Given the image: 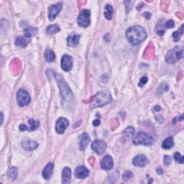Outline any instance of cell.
Here are the masks:
<instances>
[{"label":"cell","instance_id":"obj_25","mask_svg":"<svg viewBox=\"0 0 184 184\" xmlns=\"http://www.w3.org/2000/svg\"><path fill=\"white\" fill-rule=\"evenodd\" d=\"M112 15H113V8L111 5H107L105 7V10H104V17L108 20H112Z\"/></svg>","mask_w":184,"mask_h":184},{"label":"cell","instance_id":"obj_1","mask_svg":"<svg viewBox=\"0 0 184 184\" xmlns=\"http://www.w3.org/2000/svg\"><path fill=\"white\" fill-rule=\"evenodd\" d=\"M126 37L128 41L133 46L141 43L147 38L145 30L141 26H133L128 28L126 31Z\"/></svg>","mask_w":184,"mask_h":184},{"label":"cell","instance_id":"obj_29","mask_svg":"<svg viewBox=\"0 0 184 184\" xmlns=\"http://www.w3.org/2000/svg\"><path fill=\"white\" fill-rule=\"evenodd\" d=\"M183 25H182L179 30H177V31H175L173 33L172 36L175 42H178L180 39H181L182 35H183Z\"/></svg>","mask_w":184,"mask_h":184},{"label":"cell","instance_id":"obj_11","mask_svg":"<svg viewBox=\"0 0 184 184\" xmlns=\"http://www.w3.org/2000/svg\"><path fill=\"white\" fill-rule=\"evenodd\" d=\"M61 68L64 71H70L73 68V58L68 55H64L61 58Z\"/></svg>","mask_w":184,"mask_h":184},{"label":"cell","instance_id":"obj_36","mask_svg":"<svg viewBox=\"0 0 184 184\" xmlns=\"http://www.w3.org/2000/svg\"><path fill=\"white\" fill-rule=\"evenodd\" d=\"M143 16H145L147 19H150V17H151V14L150 13V12H145V13L143 14Z\"/></svg>","mask_w":184,"mask_h":184},{"label":"cell","instance_id":"obj_16","mask_svg":"<svg viewBox=\"0 0 184 184\" xmlns=\"http://www.w3.org/2000/svg\"><path fill=\"white\" fill-rule=\"evenodd\" d=\"M54 165L53 163H49L46 165L44 167L43 171H42V177L46 180H49L51 175L53 174V171Z\"/></svg>","mask_w":184,"mask_h":184},{"label":"cell","instance_id":"obj_39","mask_svg":"<svg viewBox=\"0 0 184 184\" xmlns=\"http://www.w3.org/2000/svg\"><path fill=\"white\" fill-rule=\"evenodd\" d=\"M155 109H155L156 111H160V110L161 109V108L160 107H157H157H155Z\"/></svg>","mask_w":184,"mask_h":184},{"label":"cell","instance_id":"obj_17","mask_svg":"<svg viewBox=\"0 0 184 184\" xmlns=\"http://www.w3.org/2000/svg\"><path fill=\"white\" fill-rule=\"evenodd\" d=\"M90 142V138L86 132H83L80 137V141H79V148L81 151H83L86 148L88 144Z\"/></svg>","mask_w":184,"mask_h":184},{"label":"cell","instance_id":"obj_10","mask_svg":"<svg viewBox=\"0 0 184 184\" xmlns=\"http://www.w3.org/2000/svg\"><path fill=\"white\" fill-rule=\"evenodd\" d=\"M69 125V122L65 118L61 117L56 123V130L58 134H63Z\"/></svg>","mask_w":184,"mask_h":184},{"label":"cell","instance_id":"obj_27","mask_svg":"<svg viewBox=\"0 0 184 184\" xmlns=\"http://www.w3.org/2000/svg\"><path fill=\"white\" fill-rule=\"evenodd\" d=\"M134 134V129L132 127H128L123 131V137L125 138H131Z\"/></svg>","mask_w":184,"mask_h":184},{"label":"cell","instance_id":"obj_28","mask_svg":"<svg viewBox=\"0 0 184 184\" xmlns=\"http://www.w3.org/2000/svg\"><path fill=\"white\" fill-rule=\"evenodd\" d=\"M60 31V28L58 24H52L47 28V33L48 35H53Z\"/></svg>","mask_w":184,"mask_h":184},{"label":"cell","instance_id":"obj_35","mask_svg":"<svg viewBox=\"0 0 184 184\" xmlns=\"http://www.w3.org/2000/svg\"><path fill=\"white\" fill-rule=\"evenodd\" d=\"M20 130L21 131L27 130V126L24 125V124H21V125L20 126Z\"/></svg>","mask_w":184,"mask_h":184},{"label":"cell","instance_id":"obj_12","mask_svg":"<svg viewBox=\"0 0 184 184\" xmlns=\"http://www.w3.org/2000/svg\"><path fill=\"white\" fill-rule=\"evenodd\" d=\"M148 159L147 158L145 155H137L136 157H134L133 160H132V163L134 166L142 167H145V165L148 164Z\"/></svg>","mask_w":184,"mask_h":184},{"label":"cell","instance_id":"obj_37","mask_svg":"<svg viewBox=\"0 0 184 184\" xmlns=\"http://www.w3.org/2000/svg\"><path fill=\"white\" fill-rule=\"evenodd\" d=\"M93 124H94V126L98 127L100 124V121H99V120H94V121L93 122Z\"/></svg>","mask_w":184,"mask_h":184},{"label":"cell","instance_id":"obj_7","mask_svg":"<svg viewBox=\"0 0 184 184\" xmlns=\"http://www.w3.org/2000/svg\"><path fill=\"white\" fill-rule=\"evenodd\" d=\"M17 101L20 107H24L29 104L30 97L28 92L23 89H20L17 93Z\"/></svg>","mask_w":184,"mask_h":184},{"label":"cell","instance_id":"obj_9","mask_svg":"<svg viewBox=\"0 0 184 184\" xmlns=\"http://www.w3.org/2000/svg\"><path fill=\"white\" fill-rule=\"evenodd\" d=\"M62 4L56 3L51 5L48 9V17L50 21H53L62 9Z\"/></svg>","mask_w":184,"mask_h":184},{"label":"cell","instance_id":"obj_23","mask_svg":"<svg viewBox=\"0 0 184 184\" xmlns=\"http://www.w3.org/2000/svg\"><path fill=\"white\" fill-rule=\"evenodd\" d=\"M24 35L27 37V38H31V37L38 34V28H31V27L27 28L24 29Z\"/></svg>","mask_w":184,"mask_h":184},{"label":"cell","instance_id":"obj_2","mask_svg":"<svg viewBox=\"0 0 184 184\" xmlns=\"http://www.w3.org/2000/svg\"><path fill=\"white\" fill-rule=\"evenodd\" d=\"M112 98L109 92L107 91H101L98 92L94 97H93L91 102V108H97L103 107L109 104L112 101Z\"/></svg>","mask_w":184,"mask_h":184},{"label":"cell","instance_id":"obj_34","mask_svg":"<svg viewBox=\"0 0 184 184\" xmlns=\"http://www.w3.org/2000/svg\"><path fill=\"white\" fill-rule=\"evenodd\" d=\"M171 158L169 155H165L164 156V164L167 166L171 164Z\"/></svg>","mask_w":184,"mask_h":184},{"label":"cell","instance_id":"obj_8","mask_svg":"<svg viewBox=\"0 0 184 184\" xmlns=\"http://www.w3.org/2000/svg\"><path fill=\"white\" fill-rule=\"evenodd\" d=\"M91 149L97 154L101 155L107 150V144L103 140H95L92 142Z\"/></svg>","mask_w":184,"mask_h":184},{"label":"cell","instance_id":"obj_26","mask_svg":"<svg viewBox=\"0 0 184 184\" xmlns=\"http://www.w3.org/2000/svg\"><path fill=\"white\" fill-rule=\"evenodd\" d=\"M28 124H29V127H27V130L29 131V132H31V131H33L38 128L40 123L37 120L30 119L28 120Z\"/></svg>","mask_w":184,"mask_h":184},{"label":"cell","instance_id":"obj_21","mask_svg":"<svg viewBox=\"0 0 184 184\" xmlns=\"http://www.w3.org/2000/svg\"><path fill=\"white\" fill-rule=\"evenodd\" d=\"M45 58L47 62H53L56 59V55H55L54 52L50 49H48L45 52Z\"/></svg>","mask_w":184,"mask_h":184},{"label":"cell","instance_id":"obj_30","mask_svg":"<svg viewBox=\"0 0 184 184\" xmlns=\"http://www.w3.org/2000/svg\"><path fill=\"white\" fill-rule=\"evenodd\" d=\"M174 159L175 160V161H177V162L181 163V164H183V163H184L183 162V157L181 154H180L179 153H175Z\"/></svg>","mask_w":184,"mask_h":184},{"label":"cell","instance_id":"obj_24","mask_svg":"<svg viewBox=\"0 0 184 184\" xmlns=\"http://www.w3.org/2000/svg\"><path fill=\"white\" fill-rule=\"evenodd\" d=\"M18 175V170L16 167H10L8 171V177L11 181H15Z\"/></svg>","mask_w":184,"mask_h":184},{"label":"cell","instance_id":"obj_13","mask_svg":"<svg viewBox=\"0 0 184 184\" xmlns=\"http://www.w3.org/2000/svg\"><path fill=\"white\" fill-rule=\"evenodd\" d=\"M89 174V171L86 167L83 165H81V166H78L75 169V176L77 178L80 179H84L86 178Z\"/></svg>","mask_w":184,"mask_h":184},{"label":"cell","instance_id":"obj_38","mask_svg":"<svg viewBox=\"0 0 184 184\" xmlns=\"http://www.w3.org/2000/svg\"><path fill=\"white\" fill-rule=\"evenodd\" d=\"M157 174H159V175L163 174V169H161V168H157Z\"/></svg>","mask_w":184,"mask_h":184},{"label":"cell","instance_id":"obj_5","mask_svg":"<svg viewBox=\"0 0 184 184\" xmlns=\"http://www.w3.org/2000/svg\"><path fill=\"white\" fill-rule=\"evenodd\" d=\"M134 145H151L153 143V138L146 132H139L132 140Z\"/></svg>","mask_w":184,"mask_h":184},{"label":"cell","instance_id":"obj_20","mask_svg":"<svg viewBox=\"0 0 184 184\" xmlns=\"http://www.w3.org/2000/svg\"><path fill=\"white\" fill-rule=\"evenodd\" d=\"M174 145V141H173V137H169L165 139L162 143V148L165 150H169L172 148Z\"/></svg>","mask_w":184,"mask_h":184},{"label":"cell","instance_id":"obj_4","mask_svg":"<svg viewBox=\"0 0 184 184\" xmlns=\"http://www.w3.org/2000/svg\"><path fill=\"white\" fill-rule=\"evenodd\" d=\"M183 49L182 47L177 46L172 50H169L166 55L165 61L169 64H172L178 61L183 56Z\"/></svg>","mask_w":184,"mask_h":184},{"label":"cell","instance_id":"obj_15","mask_svg":"<svg viewBox=\"0 0 184 184\" xmlns=\"http://www.w3.org/2000/svg\"><path fill=\"white\" fill-rule=\"evenodd\" d=\"M22 147L26 150H33L38 148V143L35 141L26 139L22 141Z\"/></svg>","mask_w":184,"mask_h":184},{"label":"cell","instance_id":"obj_14","mask_svg":"<svg viewBox=\"0 0 184 184\" xmlns=\"http://www.w3.org/2000/svg\"><path fill=\"white\" fill-rule=\"evenodd\" d=\"M114 165V162L112 157L110 155H106L102 159L101 162V167L102 169L106 170V171H109L111 170L113 167Z\"/></svg>","mask_w":184,"mask_h":184},{"label":"cell","instance_id":"obj_31","mask_svg":"<svg viewBox=\"0 0 184 184\" xmlns=\"http://www.w3.org/2000/svg\"><path fill=\"white\" fill-rule=\"evenodd\" d=\"M132 176H133V174H132V173L130 172V171H127V172L124 173V174L123 175V177H122V178H123L124 181H127L129 179L131 178Z\"/></svg>","mask_w":184,"mask_h":184},{"label":"cell","instance_id":"obj_40","mask_svg":"<svg viewBox=\"0 0 184 184\" xmlns=\"http://www.w3.org/2000/svg\"><path fill=\"white\" fill-rule=\"evenodd\" d=\"M1 116H2V121H1V124H2L3 122V114L2 113H1Z\"/></svg>","mask_w":184,"mask_h":184},{"label":"cell","instance_id":"obj_6","mask_svg":"<svg viewBox=\"0 0 184 184\" xmlns=\"http://www.w3.org/2000/svg\"><path fill=\"white\" fill-rule=\"evenodd\" d=\"M91 12L88 9H83L79 14L78 17L77 22L79 26L82 28L89 27L91 24Z\"/></svg>","mask_w":184,"mask_h":184},{"label":"cell","instance_id":"obj_22","mask_svg":"<svg viewBox=\"0 0 184 184\" xmlns=\"http://www.w3.org/2000/svg\"><path fill=\"white\" fill-rule=\"evenodd\" d=\"M15 45L20 48H26L28 45V41L26 40L25 38H24L23 37L20 36L17 38L15 40Z\"/></svg>","mask_w":184,"mask_h":184},{"label":"cell","instance_id":"obj_33","mask_svg":"<svg viewBox=\"0 0 184 184\" xmlns=\"http://www.w3.org/2000/svg\"><path fill=\"white\" fill-rule=\"evenodd\" d=\"M174 25H175L174 22H173V20H168V21L165 22V27L166 28H173L174 27Z\"/></svg>","mask_w":184,"mask_h":184},{"label":"cell","instance_id":"obj_18","mask_svg":"<svg viewBox=\"0 0 184 184\" xmlns=\"http://www.w3.org/2000/svg\"><path fill=\"white\" fill-rule=\"evenodd\" d=\"M71 171L68 167H65L62 171V182L65 184H68L71 182Z\"/></svg>","mask_w":184,"mask_h":184},{"label":"cell","instance_id":"obj_19","mask_svg":"<svg viewBox=\"0 0 184 184\" xmlns=\"http://www.w3.org/2000/svg\"><path fill=\"white\" fill-rule=\"evenodd\" d=\"M79 39H80L79 35H71L67 39V43L69 46L75 47L79 44Z\"/></svg>","mask_w":184,"mask_h":184},{"label":"cell","instance_id":"obj_32","mask_svg":"<svg viewBox=\"0 0 184 184\" xmlns=\"http://www.w3.org/2000/svg\"><path fill=\"white\" fill-rule=\"evenodd\" d=\"M148 77H146V76H143V77H142L140 79V83H139V84H138V86H140V87H142V86H144L145 84V83L148 82Z\"/></svg>","mask_w":184,"mask_h":184},{"label":"cell","instance_id":"obj_3","mask_svg":"<svg viewBox=\"0 0 184 184\" xmlns=\"http://www.w3.org/2000/svg\"><path fill=\"white\" fill-rule=\"evenodd\" d=\"M56 77L57 81H58L59 88H60L61 90V94L62 95L63 98L65 100L70 101L71 99H72L73 98V94L70 90V88H69L68 84L65 82L64 79H63V77L61 76V74H57Z\"/></svg>","mask_w":184,"mask_h":184}]
</instances>
